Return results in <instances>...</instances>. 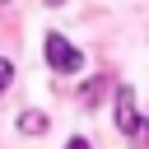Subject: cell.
<instances>
[{"label": "cell", "mask_w": 149, "mask_h": 149, "mask_svg": "<svg viewBox=\"0 0 149 149\" xmlns=\"http://www.w3.org/2000/svg\"><path fill=\"white\" fill-rule=\"evenodd\" d=\"M9 84H14V65H9V61H5V56H0V93H5V88H9Z\"/></svg>", "instance_id": "cell-4"}, {"label": "cell", "mask_w": 149, "mask_h": 149, "mask_svg": "<svg viewBox=\"0 0 149 149\" xmlns=\"http://www.w3.org/2000/svg\"><path fill=\"white\" fill-rule=\"evenodd\" d=\"M116 126H121L126 135H140V130H144V126H140V112H135V88H130V84L116 88Z\"/></svg>", "instance_id": "cell-2"}, {"label": "cell", "mask_w": 149, "mask_h": 149, "mask_svg": "<svg viewBox=\"0 0 149 149\" xmlns=\"http://www.w3.org/2000/svg\"><path fill=\"white\" fill-rule=\"evenodd\" d=\"M65 149H88V140H79V135H74V140H65Z\"/></svg>", "instance_id": "cell-5"}, {"label": "cell", "mask_w": 149, "mask_h": 149, "mask_svg": "<svg viewBox=\"0 0 149 149\" xmlns=\"http://www.w3.org/2000/svg\"><path fill=\"white\" fill-rule=\"evenodd\" d=\"M47 65H51L56 74H79L84 56H79V47H74V42H65L61 33H47Z\"/></svg>", "instance_id": "cell-1"}, {"label": "cell", "mask_w": 149, "mask_h": 149, "mask_svg": "<svg viewBox=\"0 0 149 149\" xmlns=\"http://www.w3.org/2000/svg\"><path fill=\"white\" fill-rule=\"evenodd\" d=\"M19 130H23V135H42V130H47V116H42V112H23V116H19Z\"/></svg>", "instance_id": "cell-3"}, {"label": "cell", "mask_w": 149, "mask_h": 149, "mask_svg": "<svg viewBox=\"0 0 149 149\" xmlns=\"http://www.w3.org/2000/svg\"><path fill=\"white\" fill-rule=\"evenodd\" d=\"M47 5H65V0H47Z\"/></svg>", "instance_id": "cell-6"}]
</instances>
